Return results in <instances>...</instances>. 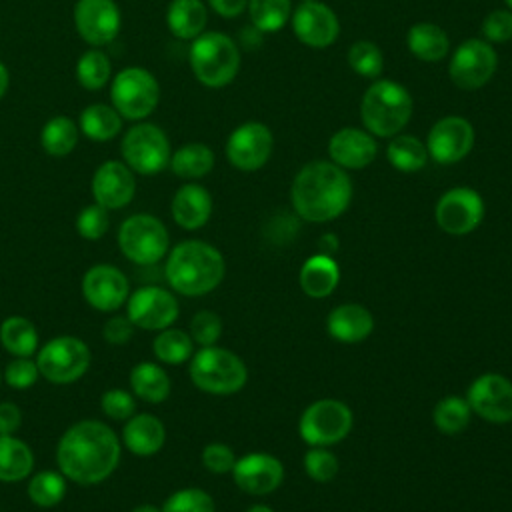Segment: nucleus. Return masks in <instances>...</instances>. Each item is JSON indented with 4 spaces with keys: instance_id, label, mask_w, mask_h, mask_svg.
I'll list each match as a JSON object with an SVG mask.
<instances>
[{
    "instance_id": "f257e3e1",
    "label": "nucleus",
    "mask_w": 512,
    "mask_h": 512,
    "mask_svg": "<svg viewBox=\"0 0 512 512\" xmlns=\"http://www.w3.org/2000/svg\"><path fill=\"white\" fill-rule=\"evenodd\" d=\"M122 454L116 432L100 420H80L66 428L56 446L58 470L64 478L92 486L104 482Z\"/></svg>"
},
{
    "instance_id": "f03ea898",
    "label": "nucleus",
    "mask_w": 512,
    "mask_h": 512,
    "mask_svg": "<svg viewBox=\"0 0 512 512\" xmlns=\"http://www.w3.org/2000/svg\"><path fill=\"white\" fill-rule=\"evenodd\" d=\"M352 192V180L344 168L330 160H312L294 176L290 202L296 216L306 222L322 224L346 212Z\"/></svg>"
},
{
    "instance_id": "7ed1b4c3",
    "label": "nucleus",
    "mask_w": 512,
    "mask_h": 512,
    "mask_svg": "<svg viewBox=\"0 0 512 512\" xmlns=\"http://www.w3.org/2000/svg\"><path fill=\"white\" fill-rule=\"evenodd\" d=\"M224 272V256L204 240H184L176 244L164 266L170 288L182 296L212 292L222 282Z\"/></svg>"
},
{
    "instance_id": "20e7f679",
    "label": "nucleus",
    "mask_w": 512,
    "mask_h": 512,
    "mask_svg": "<svg viewBox=\"0 0 512 512\" xmlns=\"http://www.w3.org/2000/svg\"><path fill=\"white\" fill-rule=\"evenodd\" d=\"M414 102L408 88L390 78H376L360 100L362 126L374 138L400 134L412 118Z\"/></svg>"
},
{
    "instance_id": "39448f33",
    "label": "nucleus",
    "mask_w": 512,
    "mask_h": 512,
    "mask_svg": "<svg viewBox=\"0 0 512 512\" xmlns=\"http://www.w3.org/2000/svg\"><path fill=\"white\" fill-rule=\"evenodd\" d=\"M192 74L206 88L228 86L240 70V48L224 32H202L188 50Z\"/></svg>"
},
{
    "instance_id": "423d86ee",
    "label": "nucleus",
    "mask_w": 512,
    "mask_h": 512,
    "mask_svg": "<svg viewBox=\"0 0 512 512\" xmlns=\"http://www.w3.org/2000/svg\"><path fill=\"white\" fill-rule=\"evenodd\" d=\"M190 380L202 392L228 396L244 388L248 368L238 354L218 346H204L190 360Z\"/></svg>"
},
{
    "instance_id": "0eeeda50",
    "label": "nucleus",
    "mask_w": 512,
    "mask_h": 512,
    "mask_svg": "<svg viewBox=\"0 0 512 512\" xmlns=\"http://www.w3.org/2000/svg\"><path fill=\"white\" fill-rule=\"evenodd\" d=\"M110 100L122 118L138 122L156 110L160 102V84L146 68L128 66L112 78Z\"/></svg>"
},
{
    "instance_id": "6e6552de",
    "label": "nucleus",
    "mask_w": 512,
    "mask_h": 512,
    "mask_svg": "<svg viewBox=\"0 0 512 512\" xmlns=\"http://www.w3.org/2000/svg\"><path fill=\"white\" fill-rule=\"evenodd\" d=\"M122 162L136 174L154 176L170 164L172 148L166 132L152 122H138L122 138Z\"/></svg>"
},
{
    "instance_id": "1a4fd4ad",
    "label": "nucleus",
    "mask_w": 512,
    "mask_h": 512,
    "mask_svg": "<svg viewBox=\"0 0 512 512\" xmlns=\"http://www.w3.org/2000/svg\"><path fill=\"white\" fill-rule=\"evenodd\" d=\"M118 246L130 262L150 266L166 256L170 236L164 222L156 216L132 214L120 224Z\"/></svg>"
},
{
    "instance_id": "9d476101",
    "label": "nucleus",
    "mask_w": 512,
    "mask_h": 512,
    "mask_svg": "<svg viewBox=\"0 0 512 512\" xmlns=\"http://www.w3.org/2000/svg\"><path fill=\"white\" fill-rule=\"evenodd\" d=\"M90 348L76 336H56L48 340L36 356L40 376L52 384H72L90 368Z\"/></svg>"
},
{
    "instance_id": "9b49d317",
    "label": "nucleus",
    "mask_w": 512,
    "mask_h": 512,
    "mask_svg": "<svg viewBox=\"0 0 512 512\" xmlns=\"http://www.w3.org/2000/svg\"><path fill=\"white\" fill-rule=\"evenodd\" d=\"M352 422V410L344 402L322 398L306 406L298 422V432L306 444L328 448L348 436Z\"/></svg>"
},
{
    "instance_id": "f8f14e48",
    "label": "nucleus",
    "mask_w": 512,
    "mask_h": 512,
    "mask_svg": "<svg viewBox=\"0 0 512 512\" xmlns=\"http://www.w3.org/2000/svg\"><path fill=\"white\" fill-rule=\"evenodd\" d=\"M498 68V54L484 38H468L456 46L450 56L448 76L460 90H478L486 86Z\"/></svg>"
},
{
    "instance_id": "ddd939ff",
    "label": "nucleus",
    "mask_w": 512,
    "mask_h": 512,
    "mask_svg": "<svg viewBox=\"0 0 512 512\" xmlns=\"http://www.w3.org/2000/svg\"><path fill=\"white\" fill-rule=\"evenodd\" d=\"M484 212V200L474 188L454 186L438 198L434 206V220L446 234L466 236L480 226Z\"/></svg>"
},
{
    "instance_id": "4468645a",
    "label": "nucleus",
    "mask_w": 512,
    "mask_h": 512,
    "mask_svg": "<svg viewBox=\"0 0 512 512\" xmlns=\"http://www.w3.org/2000/svg\"><path fill=\"white\" fill-rule=\"evenodd\" d=\"M274 134L258 120L238 124L226 138V160L242 172L260 170L272 156Z\"/></svg>"
},
{
    "instance_id": "2eb2a0df",
    "label": "nucleus",
    "mask_w": 512,
    "mask_h": 512,
    "mask_svg": "<svg viewBox=\"0 0 512 512\" xmlns=\"http://www.w3.org/2000/svg\"><path fill=\"white\" fill-rule=\"evenodd\" d=\"M476 132L468 118L448 114L432 124L426 136L428 158L436 164L450 166L464 160L474 148Z\"/></svg>"
},
{
    "instance_id": "dca6fc26",
    "label": "nucleus",
    "mask_w": 512,
    "mask_h": 512,
    "mask_svg": "<svg viewBox=\"0 0 512 512\" xmlns=\"http://www.w3.org/2000/svg\"><path fill=\"white\" fill-rule=\"evenodd\" d=\"M126 316L134 328L160 332L176 322L178 300L170 290L162 286H142L128 296Z\"/></svg>"
},
{
    "instance_id": "f3484780",
    "label": "nucleus",
    "mask_w": 512,
    "mask_h": 512,
    "mask_svg": "<svg viewBox=\"0 0 512 512\" xmlns=\"http://www.w3.org/2000/svg\"><path fill=\"white\" fill-rule=\"evenodd\" d=\"M290 24L296 40L314 50L332 46L340 36V20L336 12L320 0L300 2L292 10Z\"/></svg>"
},
{
    "instance_id": "a211bd4d",
    "label": "nucleus",
    "mask_w": 512,
    "mask_h": 512,
    "mask_svg": "<svg viewBox=\"0 0 512 512\" xmlns=\"http://www.w3.org/2000/svg\"><path fill=\"white\" fill-rule=\"evenodd\" d=\"M470 410L492 424L512 422V382L498 374H480L466 392Z\"/></svg>"
},
{
    "instance_id": "6ab92c4d",
    "label": "nucleus",
    "mask_w": 512,
    "mask_h": 512,
    "mask_svg": "<svg viewBox=\"0 0 512 512\" xmlns=\"http://www.w3.org/2000/svg\"><path fill=\"white\" fill-rule=\"evenodd\" d=\"M78 36L92 48L110 44L122 26V14L114 0H78L74 4Z\"/></svg>"
},
{
    "instance_id": "aec40b11",
    "label": "nucleus",
    "mask_w": 512,
    "mask_h": 512,
    "mask_svg": "<svg viewBox=\"0 0 512 512\" xmlns=\"http://www.w3.org/2000/svg\"><path fill=\"white\" fill-rule=\"evenodd\" d=\"M82 294L94 310L114 312L126 304L130 284L120 268L112 264H94L82 278Z\"/></svg>"
},
{
    "instance_id": "412c9836",
    "label": "nucleus",
    "mask_w": 512,
    "mask_h": 512,
    "mask_svg": "<svg viewBox=\"0 0 512 512\" xmlns=\"http://www.w3.org/2000/svg\"><path fill=\"white\" fill-rule=\"evenodd\" d=\"M92 198L106 210H120L132 202L136 192L134 172L122 160L102 162L90 182Z\"/></svg>"
},
{
    "instance_id": "4be33fe9",
    "label": "nucleus",
    "mask_w": 512,
    "mask_h": 512,
    "mask_svg": "<svg viewBox=\"0 0 512 512\" xmlns=\"http://www.w3.org/2000/svg\"><path fill=\"white\" fill-rule=\"evenodd\" d=\"M234 482L240 490L252 496H264L274 492L284 480L282 462L266 452H250L236 460L232 468Z\"/></svg>"
},
{
    "instance_id": "5701e85b",
    "label": "nucleus",
    "mask_w": 512,
    "mask_h": 512,
    "mask_svg": "<svg viewBox=\"0 0 512 512\" xmlns=\"http://www.w3.org/2000/svg\"><path fill=\"white\" fill-rule=\"evenodd\" d=\"M376 154V138L366 128L344 126L328 140L330 162L344 170H362L376 160Z\"/></svg>"
},
{
    "instance_id": "b1692460",
    "label": "nucleus",
    "mask_w": 512,
    "mask_h": 512,
    "mask_svg": "<svg viewBox=\"0 0 512 512\" xmlns=\"http://www.w3.org/2000/svg\"><path fill=\"white\" fill-rule=\"evenodd\" d=\"M170 212L180 228L198 230L212 216V196L202 184L188 182L172 196Z\"/></svg>"
},
{
    "instance_id": "393cba45",
    "label": "nucleus",
    "mask_w": 512,
    "mask_h": 512,
    "mask_svg": "<svg viewBox=\"0 0 512 512\" xmlns=\"http://www.w3.org/2000/svg\"><path fill=\"white\" fill-rule=\"evenodd\" d=\"M328 334L344 344L366 340L374 330V316L362 304H340L326 318Z\"/></svg>"
},
{
    "instance_id": "a878e982",
    "label": "nucleus",
    "mask_w": 512,
    "mask_h": 512,
    "mask_svg": "<svg viewBox=\"0 0 512 512\" xmlns=\"http://www.w3.org/2000/svg\"><path fill=\"white\" fill-rule=\"evenodd\" d=\"M166 440V430L154 414L130 416L122 428L124 446L136 456H154Z\"/></svg>"
},
{
    "instance_id": "bb28decb",
    "label": "nucleus",
    "mask_w": 512,
    "mask_h": 512,
    "mask_svg": "<svg viewBox=\"0 0 512 512\" xmlns=\"http://www.w3.org/2000/svg\"><path fill=\"white\" fill-rule=\"evenodd\" d=\"M408 52L420 62H440L450 52L446 30L434 22H416L406 32Z\"/></svg>"
},
{
    "instance_id": "cd10ccee",
    "label": "nucleus",
    "mask_w": 512,
    "mask_h": 512,
    "mask_svg": "<svg viewBox=\"0 0 512 512\" xmlns=\"http://www.w3.org/2000/svg\"><path fill=\"white\" fill-rule=\"evenodd\" d=\"M300 288L310 298H326L340 282V268L330 254H314L300 268Z\"/></svg>"
},
{
    "instance_id": "c85d7f7f",
    "label": "nucleus",
    "mask_w": 512,
    "mask_h": 512,
    "mask_svg": "<svg viewBox=\"0 0 512 512\" xmlns=\"http://www.w3.org/2000/svg\"><path fill=\"white\" fill-rule=\"evenodd\" d=\"M208 22V8L202 0H170L166 10L168 30L180 40L198 38Z\"/></svg>"
},
{
    "instance_id": "c756f323",
    "label": "nucleus",
    "mask_w": 512,
    "mask_h": 512,
    "mask_svg": "<svg viewBox=\"0 0 512 512\" xmlns=\"http://www.w3.org/2000/svg\"><path fill=\"white\" fill-rule=\"evenodd\" d=\"M214 152L204 142H188L170 156V170L182 180H198L212 172Z\"/></svg>"
},
{
    "instance_id": "7c9ffc66",
    "label": "nucleus",
    "mask_w": 512,
    "mask_h": 512,
    "mask_svg": "<svg viewBox=\"0 0 512 512\" xmlns=\"http://www.w3.org/2000/svg\"><path fill=\"white\" fill-rule=\"evenodd\" d=\"M34 454L14 434H0V482H20L30 476Z\"/></svg>"
},
{
    "instance_id": "2f4dec72",
    "label": "nucleus",
    "mask_w": 512,
    "mask_h": 512,
    "mask_svg": "<svg viewBox=\"0 0 512 512\" xmlns=\"http://www.w3.org/2000/svg\"><path fill=\"white\" fill-rule=\"evenodd\" d=\"M130 388L144 402L158 404L170 396V378L166 370L154 362H140L130 372Z\"/></svg>"
},
{
    "instance_id": "473e14b6",
    "label": "nucleus",
    "mask_w": 512,
    "mask_h": 512,
    "mask_svg": "<svg viewBox=\"0 0 512 512\" xmlns=\"http://www.w3.org/2000/svg\"><path fill=\"white\" fill-rule=\"evenodd\" d=\"M386 160L398 172L412 174L426 166L428 150H426V144L418 136L400 132V134L392 136L390 142L386 144Z\"/></svg>"
},
{
    "instance_id": "72a5a7b5",
    "label": "nucleus",
    "mask_w": 512,
    "mask_h": 512,
    "mask_svg": "<svg viewBox=\"0 0 512 512\" xmlns=\"http://www.w3.org/2000/svg\"><path fill=\"white\" fill-rule=\"evenodd\" d=\"M122 116L114 106L108 104H90L80 114V132L94 142H108L122 130Z\"/></svg>"
},
{
    "instance_id": "f704fd0d",
    "label": "nucleus",
    "mask_w": 512,
    "mask_h": 512,
    "mask_svg": "<svg viewBox=\"0 0 512 512\" xmlns=\"http://www.w3.org/2000/svg\"><path fill=\"white\" fill-rule=\"evenodd\" d=\"M78 136H80V128L72 118L54 116L42 126L40 144L46 154L54 158H62L76 148Z\"/></svg>"
},
{
    "instance_id": "c9c22d12",
    "label": "nucleus",
    "mask_w": 512,
    "mask_h": 512,
    "mask_svg": "<svg viewBox=\"0 0 512 512\" xmlns=\"http://www.w3.org/2000/svg\"><path fill=\"white\" fill-rule=\"evenodd\" d=\"M0 342L12 356H32L38 348L36 326L24 316H10L0 324Z\"/></svg>"
},
{
    "instance_id": "e433bc0d",
    "label": "nucleus",
    "mask_w": 512,
    "mask_h": 512,
    "mask_svg": "<svg viewBox=\"0 0 512 512\" xmlns=\"http://www.w3.org/2000/svg\"><path fill=\"white\" fill-rule=\"evenodd\" d=\"M250 24L264 34H274L290 22L292 0H248Z\"/></svg>"
},
{
    "instance_id": "4c0bfd02",
    "label": "nucleus",
    "mask_w": 512,
    "mask_h": 512,
    "mask_svg": "<svg viewBox=\"0 0 512 512\" xmlns=\"http://www.w3.org/2000/svg\"><path fill=\"white\" fill-rule=\"evenodd\" d=\"M192 348L194 342L188 332L178 330V328H164L156 334L152 342V352L156 360L164 364H184L186 360L192 358Z\"/></svg>"
},
{
    "instance_id": "58836bf2",
    "label": "nucleus",
    "mask_w": 512,
    "mask_h": 512,
    "mask_svg": "<svg viewBox=\"0 0 512 512\" xmlns=\"http://www.w3.org/2000/svg\"><path fill=\"white\" fill-rule=\"evenodd\" d=\"M112 76V64L100 48L86 50L76 62V80L86 90H100Z\"/></svg>"
},
{
    "instance_id": "ea45409f",
    "label": "nucleus",
    "mask_w": 512,
    "mask_h": 512,
    "mask_svg": "<svg viewBox=\"0 0 512 512\" xmlns=\"http://www.w3.org/2000/svg\"><path fill=\"white\" fill-rule=\"evenodd\" d=\"M28 498L40 508H52L66 496V478L58 470L36 472L28 482Z\"/></svg>"
},
{
    "instance_id": "a19ab883",
    "label": "nucleus",
    "mask_w": 512,
    "mask_h": 512,
    "mask_svg": "<svg viewBox=\"0 0 512 512\" xmlns=\"http://www.w3.org/2000/svg\"><path fill=\"white\" fill-rule=\"evenodd\" d=\"M470 404L466 398L460 396H446L442 398L432 412L434 426L444 434H458L470 424Z\"/></svg>"
},
{
    "instance_id": "79ce46f5",
    "label": "nucleus",
    "mask_w": 512,
    "mask_h": 512,
    "mask_svg": "<svg viewBox=\"0 0 512 512\" xmlns=\"http://www.w3.org/2000/svg\"><path fill=\"white\" fill-rule=\"evenodd\" d=\"M346 60L354 74L368 78V80L380 78V74L384 70V54H382L380 46L372 40L352 42L348 48Z\"/></svg>"
},
{
    "instance_id": "37998d69",
    "label": "nucleus",
    "mask_w": 512,
    "mask_h": 512,
    "mask_svg": "<svg viewBox=\"0 0 512 512\" xmlns=\"http://www.w3.org/2000/svg\"><path fill=\"white\" fill-rule=\"evenodd\" d=\"M162 512H216V506L208 492L200 488H182L164 500Z\"/></svg>"
},
{
    "instance_id": "c03bdc74",
    "label": "nucleus",
    "mask_w": 512,
    "mask_h": 512,
    "mask_svg": "<svg viewBox=\"0 0 512 512\" xmlns=\"http://www.w3.org/2000/svg\"><path fill=\"white\" fill-rule=\"evenodd\" d=\"M110 228L108 210L100 204L84 206L76 216V232L86 240H100Z\"/></svg>"
},
{
    "instance_id": "a18cd8bd",
    "label": "nucleus",
    "mask_w": 512,
    "mask_h": 512,
    "mask_svg": "<svg viewBox=\"0 0 512 512\" xmlns=\"http://www.w3.org/2000/svg\"><path fill=\"white\" fill-rule=\"evenodd\" d=\"M338 458L324 446H312L304 456V470L316 482H328L338 474Z\"/></svg>"
},
{
    "instance_id": "49530a36",
    "label": "nucleus",
    "mask_w": 512,
    "mask_h": 512,
    "mask_svg": "<svg viewBox=\"0 0 512 512\" xmlns=\"http://www.w3.org/2000/svg\"><path fill=\"white\" fill-rule=\"evenodd\" d=\"M222 334V320L212 310H200L190 320L192 342L204 346H214Z\"/></svg>"
},
{
    "instance_id": "de8ad7c7",
    "label": "nucleus",
    "mask_w": 512,
    "mask_h": 512,
    "mask_svg": "<svg viewBox=\"0 0 512 512\" xmlns=\"http://www.w3.org/2000/svg\"><path fill=\"white\" fill-rule=\"evenodd\" d=\"M40 372L36 366V360L30 356H14V360L8 362V366L2 372V378L6 380L8 386L16 390H26L32 384H36Z\"/></svg>"
},
{
    "instance_id": "09e8293b",
    "label": "nucleus",
    "mask_w": 512,
    "mask_h": 512,
    "mask_svg": "<svg viewBox=\"0 0 512 512\" xmlns=\"http://www.w3.org/2000/svg\"><path fill=\"white\" fill-rule=\"evenodd\" d=\"M482 38L490 44H504L512 40V12L506 8H496L488 12L482 20Z\"/></svg>"
},
{
    "instance_id": "8fccbe9b",
    "label": "nucleus",
    "mask_w": 512,
    "mask_h": 512,
    "mask_svg": "<svg viewBox=\"0 0 512 512\" xmlns=\"http://www.w3.org/2000/svg\"><path fill=\"white\" fill-rule=\"evenodd\" d=\"M102 412L112 420H128L136 412V398L124 388H110L100 398Z\"/></svg>"
},
{
    "instance_id": "3c124183",
    "label": "nucleus",
    "mask_w": 512,
    "mask_h": 512,
    "mask_svg": "<svg viewBox=\"0 0 512 512\" xmlns=\"http://www.w3.org/2000/svg\"><path fill=\"white\" fill-rule=\"evenodd\" d=\"M202 464L212 474H228L236 464V454L222 442H210L202 450Z\"/></svg>"
},
{
    "instance_id": "603ef678",
    "label": "nucleus",
    "mask_w": 512,
    "mask_h": 512,
    "mask_svg": "<svg viewBox=\"0 0 512 512\" xmlns=\"http://www.w3.org/2000/svg\"><path fill=\"white\" fill-rule=\"evenodd\" d=\"M102 336L108 344L122 346L134 336V324L128 320V316H112L110 320H106Z\"/></svg>"
},
{
    "instance_id": "864d4df0",
    "label": "nucleus",
    "mask_w": 512,
    "mask_h": 512,
    "mask_svg": "<svg viewBox=\"0 0 512 512\" xmlns=\"http://www.w3.org/2000/svg\"><path fill=\"white\" fill-rule=\"evenodd\" d=\"M22 424V412L14 402H0V434H14Z\"/></svg>"
},
{
    "instance_id": "5fc2aeb1",
    "label": "nucleus",
    "mask_w": 512,
    "mask_h": 512,
    "mask_svg": "<svg viewBox=\"0 0 512 512\" xmlns=\"http://www.w3.org/2000/svg\"><path fill=\"white\" fill-rule=\"evenodd\" d=\"M208 6L222 18H236L248 8V0H208Z\"/></svg>"
},
{
    "instance_id": "6e6d98bb",
    "label": "nucleus",
    "mask_w": 512,
    "mask_h": 512,
    "mask_svg": "<svg viewBox=\"0 0 512 512\" xmlns=\"http://www.w3.org/2000/svg\"><path fill=\"white\" fill-rule=\"evenodd\" d=\"M262 38H264V32H260L256 26H244L242 32H240V44L242 48L246 50H256L260 44H262Z\"/></svg>"
},
{
    "instance_id": "4d7b16f0",
    "label": "nucleus",
    "mask_w": 512,
    "mask_h": 512,
    "mask_svg": "<svg viewBox=\"0 0 512 512\" xmlns=\"http://www.w3.org/2000/svg\"><path fill=\"white\" fill-rule=\"evenodd\" d=\"M318 246L324 250L322 254H330L332 256V252L338 248V238L334 236V234H322L320 236V240H318Z\"/></svg>"
},
{
    "instance_id": "13d9d810",
    "label": "nucleus",
    "mask_w": 512,
    "mask_h": 512,
    "mask_svg": "<svg viewBox=\"0 0 512 512\" xmlns=\"http://www.w3.org/2000/svg\"><path fill=\"white\" fill-rule=\"evenodd\" d=\"M8 84H10V72H8L6 64L0 60V100H2V96L6 94Z\"/></svg>"
},
{
    "instance_id": "bf43d9fd",
    "label": "nucleus",
    "mask_w": 512,
    "mask_h": 512,
    "mask_svg": "<svg viewBox=\"0 0 512 512\" xmlns=\"http://www.w3.org/2000/svg\"><path fill=\"white\" fill-rule=\"evenodd\" d=\"M132 512H162V508H158V506H154V504H140V506H136Z\"/></svg>"
},
{
    "instance_id": "052dcab7",
    "label": "nucleus",
    "mask_w": 512,
    "mask_h": 512,
    "mask_svg": "<svg viewBox=\"0 0 512 512\" xmlns=\"http://www.w3.org/2000/svg\"><path fill=\"white\" fill-rule=\"evenodd\" d=\"M246 512H274L270 506H266V504H254L252 508H248Z\"/></svg>"
},
{
    "instance_id": "680f3d73",
    "label": "nucleus",
    "mask_w": 512,
    "mask_h": 512,
    "mask_svg": "<svg viewBox=\"0 0 512 512\" xmlns=\"http://www.w3.org/2000/svg\"><path fill=\"white\" fill-rule=\"evenodd\" d=\"M504 4H506V10L512 12V0H504Z\"/></svg>"
},
{
    "instance_id": "e2e57ef3",
    "label": "nucleus",
    "mask_w": 512,
    "mask_h": 512,
    "mask_svg": "<svg viewBox=\"0 0 512 512\" xmlns=\"http://www.w3.org/2000/svg\"><path fill=\"white\" fill-rule=\"evenodd\" d=\"M300 2H310V0H300Z\"/></svg>"
},
{
    "instance_id": "0e129e2a",
    "label": "nucleus",
    "mask_w": 512,
    "mask_h": 512,
    "mask_svg": "<svg viewBox=\"0 0 512 512\" xmlns=\"http://www.w3.org/2000/svg\"><path fill=\"white\" fill-rule=\"evenodd\" d=\"M0 382H2V372H0Z\"/></svg>"
}]
</instances>
